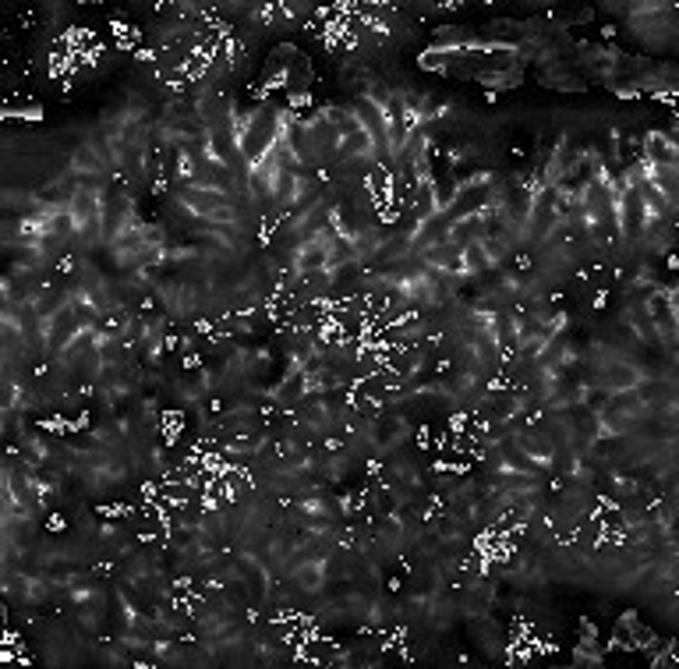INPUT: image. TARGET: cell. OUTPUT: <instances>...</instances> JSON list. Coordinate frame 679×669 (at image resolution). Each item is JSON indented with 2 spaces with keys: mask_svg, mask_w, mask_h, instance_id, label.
Segmentation results:
<instances>
[{
  "mask_svg": "<svg viewBox=\"0 0 679 669\" xmlns=\"http://www.w3.org/2000/svg\"><path fill=\"white\" fill-rule=\"evenodd\" d=\"M106 167H110L106 156L99 153V146H93V142H86V146H79V149L71 153V174H75V178H96Z\"/></svg>",
  "mask_w": 679,
  "mask_h": 669,
  "instance_id": "1",
  "label": "cell"
}]
</instances>
